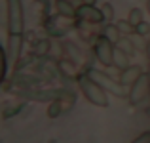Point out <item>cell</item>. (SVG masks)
I'll use <instances>...</instances> for the list:
<instances>
[{
    "label": "cell",
    "instance_id": "cell-1",
    "mask_svg": "<svg viewBox=\"0 0 150 143\" xmlns=\"http://www.w3.org/2000/svg\"><path fill=\"white\" fill-rule=\"evenodd\" d=\"M78 88L80 92L84 94V97L88 99L91 105H97V107H108V92L99 84L95 82L88 73H80L78 77Z\"/></svg>",
    "mask_w": 150,
    "mask_h": 143
},
{
    "label": "cell",
    "instance_id": "cell-2",
    "mask_svg": "<svg viewBox=\"0 0 150 143\" xmlns=\"http://www.w3.org/2000/svg\"><path fill=\"white\" fill-rule=\"evenodd\" d=\"M13 94L19 95L23 99H30V101H48L51 103L53 99H59L67 94V90L63 88H38V86H15Z\"/></svg>",
    "mask_w": 150,
    "mask_h": 143
},
{
    "label": "cell",
    "instance_id": "cell-3",
    "mask_svg": "<svg viewBox=\"0 0 150 143\" xmlns=\"http://www.w3.org/2000/svg\"><path fill=\"white\" fill-rule=\"evenodd\" d=\"M84 73H88L95 82H99V84H101L108 94L116 95V97H125V95H127V92L124 90L125 86L122 84L120 80H116L114 77H110V74L103 73V71H99V69H93V67H91V69H88V71H84Z\"/></svg>",
    "mask_w": 150,
    "mask_h": 143
},
{
    "label": "cell",
    "instance_id": "cell-4",
    "mask_svg": "<svg viewBox=\"0 0 150 143\" xmlns=\"http://www.w3.org/2000/svg\"><path fill=\"white\" fill-rule=\"evenodd\" d=\"M8 33L23 34L25 31V15H23L21 0H8Z\"/></svg>",
    "mask_w": 150,
    "mask_h": 143
},
{
    "label": "cell",
    "instance_id": "cell-5",
    "mask_svg": "<svg viewBox=\"0 0 150 143\" xmlns=\"http://www.w3.org/2000/svg\"><path fill=\"white\" fill-rule=\"evenodd\" d=\"M114 50H116V44H112L108 38L101 34L93 42V55L103 67H114Z\"/></svg>",
    "mask_w": 150,
    "mask_h": 143
},
{
    "label": "cell",
    "instance_id": "cell-6",
    "mask_svg": "<svg viewBox=\"0 0 150 143\" xmlns=\"http://www.w3.org/2000/svg\"><path fill=\"white\" fill-rule=\"evenodd\" d=\"M150 95V82H148V73H143L127 90V99L131 105H139L143 99Z\"/></svg>",
    "mask_w": 150,
    "mask_h": 143
},
{
    "label": "cell",
    "instance_id": "cell-7",
    "mask_svg": "<svg viewBox=\"0 0 150 143\" xmlns=\"http://www.w3.org/2000/svg\"><path fill=\"white\" fill-rule=\"evenodd\" d=\"M23 34H10L6 42V57H4V71H8V63H17L21 59Z\"/></svg>",
    "mask_w": 150,
    "mask_h": 143
},
{
    "label": "cell",
    "instance_id": "cell-8",
    "mask_svg": "<svg viewBox=\"0 0 150 143\" xmlns=\"http://www.w3.org/2000/svg\"><path fill=\"white\" fill-rule=\"evenodd\" d=\"M76 19H80V21H84V23H91V25H101V23H105L103 10L101 8H95L93 4H88V2L78 6Z\"/></svg>",
    "mask_w": 150,
    "mask_h": 143
},
{
    "label": "cell",
    "instance_id": "cell-9",
    "mask_svg": "<svg viewBox=\"0 0 150 143\" xmlns=\"http://www.w3.org/2000/svg\"><path fill=\"white\" fill-rule=\"evenodd\" d=\"M57 71L61 73L63 78H70V80H78V77H80L78 65L72 59H61V61H57Z\"/></svg>",
    "mask_w": 150,
    "mask_h": 143
},
{
    "label": "cell",
    "instance_id": "cell-10",
    "mask_svg": "<svg viewBox=\"0 0 150 143\" xmlns=\"http://www.w3.org/2000/svg\"><path fill=\"white\" fill-rule=\"evenodd\" d=\"M141 74H143V69H141L139 65H129V67H125L124 71H120L118 80H120L124 86H131L133 82L141 77Z\"/></svg>",
    "mask_w": 150,
    "mask_h": 143
},
{
    "label": "cell",
    "instance_id": "cell-11",
    "mask_svg": "<svg viewBox=\"0 0 150 143\" xmlns=\"http://www.w3.org/2000/svg\"><path fill=\"white\" fill-rule=\"evenodd\" d=\"M55 10H57V15H59V17L76 19V11H78V8L74 6L70 0H55Z\"/></svg>",
    "mask_w": 150,
    "mask_h": 143
},
{
    "label": "cell",
    "instance_id": "cell-12",
    "mask_svg": "<svg viewBox=\"0 0 150 143\" xmlns=\"http://www.w3.org/2000/svg\"><path fill=\"white\" fill-rule=\"evenodd\" d=\"M99 34H101V36H105V38H108L112 44H118V42H120V38L124 36V34H122V31L118 29V25H114V23H103Z\"/></svg>",
    "mask_w": 150,
    "mask_h": 143
},
{
    "label": "cell",
    "instance_id": "cell-13",
    "mask_svg": "<svg viewBox=\"0 0 150 143\" xmlns=\"http://www.w3.org/2000/svg\"><path fill=\"white\" fill-rule=\"evenodd\" d=\"M63 50H65V54H67V57L69 59H72L76 65H86V57H84V54H82L80 50H78L76 46L72 44V42H65L63 44Z\"/></svg>",
    "mask_w": 150,
    "mask_h": 143
},
{
    "label": "cell",
    "instance_id": "cell-14",
    "mask_svg": "<svg viewBox=\"0 0 150 143\" xmlns=\"http://www.w3.org/2000/svg\"><path fill=\"white\" fill-rule=\"evenodd\" d=\"M129 57H131V55H127L124 50H120V48L116 46V50H114V67H116L118 71H124L125 67H129Z\"/></svg>",
    "mask_w": 150,
    "mask_h": 143
},
{
    "label": "cell",
    "instance_id": "cell-15",
    "mask_svg": "<svg viewBox=\"0 0 150 143\" xmlns=\"http://www.w3.org/2000/svg\"><path fill=\"white\" fill-rule=\"evenodd\" d=\"M50 48H51V42L48 40V38H44V40H38L36 44H34L33 54L36 55V57H46V54L50 51Z\"/></svg>",
    "mask_w": 150,
    "mask_h": 143
},
{
    "label": "cell",
    "instance_id": "cell-16",
    "mask_svg": "<svg viewBox=\"0 0 150 143\" xmlns=\"http://www.w3.org/2000/svg\"><path fill=\"white\" fill-rule=\"evenodd\" d=\"M116 46L120 48V50H124L127 55H133V54L137 51V46H135V42H133L129 36H122V38H120V42H118Z\"/></svg>",
    "mask_w": 150,
    "mask_h": 143
},
{
    "label": "cell",
    "instance_id": "cell-17",
    "mask_svg": "<svg viewBox=\"0 0 150 143\" xmlns=\"http://www.w3.org/2000/svg\"><path fill=\"white\" fill-rule=\"evenodd\" d=\"M116 25H118V29L122 31V34H124V36H131V34H135V25H131V23H129V19H124V21L120 19Z\"/></svg>",
    "mask_w": 150,
    "mask_h": 143
},
{
    "label": "cell",
    "instance_id": "cell-18",
    "mask_svg": "<svg viewBox=\"0 0 150 143\" xmlns=\"http://www.w3.org/2000/svg\"><path fill=\"white\" fill-rule=\"evenodd\" d=\"M127 19H129V23H131V25H135V27L139 25L141 21H144V19H143V11H141L139 8H133V10L129 11V17Z\"/></svg>",
    "mask_w": 150,
    "mask_h": 143
},
{
    "label": "cell",
    "instance_id": "cell-19",
    "mask_svg": "<svg viewBox=\"0 0 150 143\" xmlns=\"http://www.w3.org/2000/svg\"><path fill=\"white\" fill-rule=\"evenodd\" d=\"M101 10H103V15H105V23H110L114 19V8H112V4L105 2L101 6Z\"/></svg>",
    "mask_w": 150,
    "mask_h": 143
},
{
    "label": "cell",
    "instance_id": "cell-20",
    "mask_svg": "<svg viewBox=\"0 0 150 143\" xmlns=\"http://www.w3.org/2000/svg\"><path fill=\"white\" fill-rule=\"evenodd\" d=\"M135 34H139V36H146V34H150V23L141 21L139 25L135 27Z\"/></svg>",
    "mask_w": 150,
    "mask_h": 143
},
{
    "label": "cell",
    "instance_id": "cell-21",
    "mask_svg": "<svg viewBox=\"0 0 150 143\" xmlns=\"http://www.w3.org/2000/svg\"><path fill=\"white\" fill-rule=\"evenodd\" d=\"M21 107H23V103H17V105H10V109H4L2 111V114H4V118H10L11 114H15V113H19L21 111Z\"/></svg>",
    "mask_w": 150,
    "mask_h": 143
},
{
    "label": "cell",
    "instance_id": "cell-22",
    "mask_svg": "<svg viewBox=\"0 0 150 143\" xmlns=\"http://www.w3.org/2000/svg\"><path fill=\"white\" fill-rule=\"evenodd\" d=\"M131 143H150V132H143L141 136H137Z\"/></svg>",
    "mask_w": 150,
    "mask_h": 143
},
{
    "label": "cell",
    "instance_id": "cell-23",
    "mask_svg": "<svg viewBox=\"0 0 150 143\" xmlns=\"http://www.w3.org/2000/svg\"><path fill=\"white\" fill-rule=\"evenodd\" d=\"M144 48H146V57H148V61H150V40L146 42V46H144Z\"/></svg>",
    "mask_w": 150,
    "mask_h": 143
},
{
    "label": "cell",
    "instance_id": "cell-24",
    "mask_svg": "<svg viewBox=\"0 0 150 143\" xmlns=\"http://www.w3.org/2000/svg\"><path fill=\"white\" fill-rule=\"evenodd\" d=\"M146 8H148V14H150V0L146 2Z\"/></svg>",
    "mask_w": 150,
    "mask_h": 143
},
{
    "label": "cell",
    "instance_id": "cell-25",
    "mask_svg": "<svg viewBox=\"0 0 150 143\" xmlns=\"http://www.w3.org/2000/svg\"><path fill=\"white\" fill-rule=\"evenodd\" d=\"M146 73H148V82H150V65H148V71H146Z\"/></svg>",
    "mask_w": 150,
    "mask_h": 143
}]
</instances>
